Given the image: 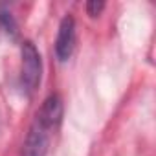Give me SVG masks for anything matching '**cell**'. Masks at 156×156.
<instances>
[{
	"mask_svg": "<svg viewBox=\"0 0 156 156\" xmlns=\"http://www.w3.org/2000/svg\"><path fill=\"white\" fill-rule=\"evenodd\" d=\"M103 9H105V2H98V0H90V2H87V13L90 17H98Z\"/></svg>",
	"mask_w": 156,
	"mask_h": 156,
	"instance_id": "8992f818",
	"label": "cell"
},
{
	"mask_svg": "<svg viewBox=\"0 0 156 156\" xmlns=\"http://www.w3.org/2000/svg\"><path fill=\"white\" fill-rule=\"evenodd\" d=\"M75 48V20L73 17L66 15L61 24H59V31H57V39H55V55L59 61H68L73 53Z\"/></svg>",
	"mask_w": 156,
	"mask_h": 156,
	"instance_id": "7a4b0ae2",
	"label": "cell"
},
{
	"mask_svg": "<svg viewBox=\"0 0 156 156\" xmlns=\"http://www.w3.org/2000/svg\"><path fill=\"white\" fill-rule=\"evenodd\" d=\"M0 22L4 24L8 33H13V35L17 33V24H15V20H13V17L9 13H0Z\"/></svg>",
	"mask_w": 156,
	"mask_h": 156,
	"instance_id": "5b68a950",
	"label": "cell"
},
{
	"mask_svg": "<svg viewBox=\"0 0 156 156\" xmlns=\"http://www.w3.org/2000/svg\"><path fill=\"white\" fill-rule=\"evenodd\" d=\"M35 119L41 121L48 130H55L61 125V119H62V99L57 94L46 98L41 110L37 112Z\"/></svg>",
	"mask_w": 156,
	"mask_h": 156,
	"instance_id": "277c9868",
	"label": "cell"
},
{
	"mask_svg": "<svg viewBox=\"0 0 156 156\" xmlns=\"http://www.w3.org/2000/svg\"><path fill=\"white\" fill-rule=\"evenodd\" d=\"M50 132L41 121H33L30 127V132L26 136L24 147H22V156H46L48 151V141H50Z\"/></svg>",
	"mask_w": 156,
	"mask_h": 156,
	"instance_id": "3957f363",
	"label": "cell"
},
{
	"mask_svg": "<svg viewBox=\"0 0 156 156\" xmlns=\"http://www.w3.org/2000/svg\"><path fill=\"white\" fill-rule=\"evenodd\" d=\"M20 79L24 90L31 96L39 83H41V73H42V61L39 55V50L31 41H24L20 46Z\"/></svg>",
	"mask_w": 156,
	"mask_h": 156,
	"instance_id": "6da1fadb",
	"label": "cell"
}]
</instances>
